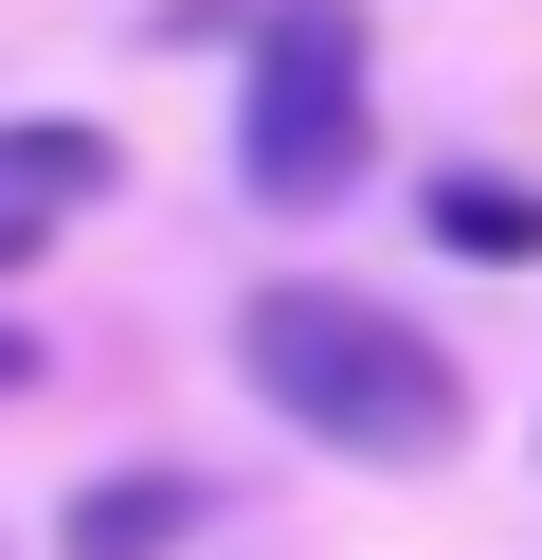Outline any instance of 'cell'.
I'll return each mask as SVG.
<instances>
[{"mask_svg":"<svg viewBox=\"0 0 542 560\" xmlns=\"http://www.w3.org/2000/svg\"><path fill=\"white\" fill-rule=\"evenodd\" d=\"M235 380L289 434H325L344 470H434V452L470 434V362L434 326H397L380 290H325V271L235 290Z\"/></svg>","mask_w":542,"mask_h":560,"instance_id":"cell-1","label":"cell"},{"mask_svg":"<svg viewBox=\"0 0 542 560\" xmlns=\"http://www.w3.org/2000/svg\"><path fill=\"white\" fill-rule=\"evenodd\" d=\"M380 163V37L361 0H253V91H235V182L253 218H325Z\"/></svg>","mask_w":542,"mask_h":560,"instance_id":"cell-2","label":"cell"},{"mask_svg":"<svg viewBox=\"0 0 542 560\" xmlns=\"http://www.w3.org/2000/svg\"><path fill=\"white\" fill-rule=\"evenodd\" d=\"M108 182H127V145H91V127H0V271H36L55 218L108 199Z\"/></svg>","mask_w":542,"mask_h":560,"instance_id":"cell-3","label":"cell"},{"mask_svg":"<svg viewBox=\"0 0 542 560\" xmlns=\"http://www.w3.org/2000/svg\"><path fill=\"white\" fill-rule=\"evenodd\" d=\"M199 524H217V488H199V470H108V488H72L55 560H181Z\"/></svg>","mask_w":542,"mask_h":560,"instance_id":"cell-4","label":"cell"},{"mask_svg":"<svg viewBox=\"0 0 542 560\" xmlns=\"http://www.w3.org/2000/svg\"><path fill=\"white\" fill-rule=\"evenodd\" d=\"M416 218L452 235V254H542V199H524V182H434Z\"/></svg>","mask_w":542,"mask_h":560,"instance_id":"cell-5","label":"cell"},{"mask_svg":"<svg viewBox=\"0 0 542 560\" xmlns=\"http://www.w3.org/2000/svg\"><path fill=\"white\" fill-rule=\"evenodd\" d=\"M19 380H36V343H19V326H0V398H19Z\"/></svg>","mask_w":542,"mask_h":560,"instance_id":"cell-6","label":"cell"}]
</instances>
